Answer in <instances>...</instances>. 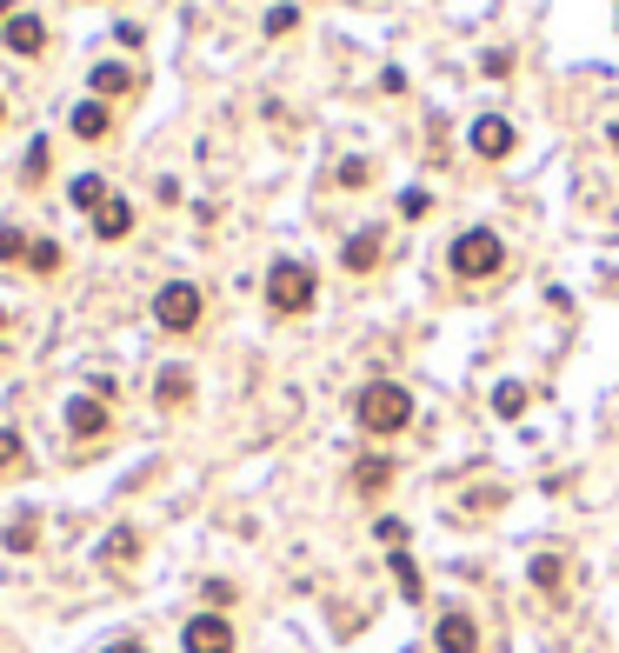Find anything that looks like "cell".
Returning <instances> with one entry per match:
<instances>
[{
  "label": "cell",
  "mask_w": 619,
  "mask_h": 653,
  "mask_svg": "<svg viewBox=\"0 0 619 653\" xmlns=\"http://www.w3.org/2000/svg\"><path fill=\"white\" fill-rule=\"evenodd\" d=\"M353 421H360L374 440L406 434V427H413V393H406L400 380H367L360 393H353Z\"/></svg>",
  "instance_id": "6da1fadb"
},
{
  "label": "cell",
  "mask_w": 619,
  "mask_h": 653,
  "mask_svg": "<svg viewBox=\"0 0 619 653\" xmlns=\"http://www.w3.org/2000/svg\"><path fill=\"white\" fill-rule=\"evenodd\" d=\"M313 294H320V274H313L307 261H274V267H267V307H274L280 320L307 313Z\"/></svg>",
  "instance_id": "7a4b0ae2"
},
{
  "label": "cell",
  "mask_w": 619,
  "mask_h": 653,
  "mask_svg": "<svg viewBox=\"0 0 619 653\" xmlns=\"http://www.w3.org/2000/svg\"><path fill=\"white\" fill-rule=\"evenodd\" d=\"M447 261H454V274H460V280H493V274L506 267V240H500L493 227H467V233L454 240V254H447Z\"/></svg>",
  "instance_id": "3957f363"
},
{
  "label": "cell",
  "mask_w": 619,
  "mask_h": 653,
  "mask_svg": "<svg viewBox=\"0 0 619 653\" xmlns=\"http://www.w3.org/2000/svg\"><path fill=\"white\" fill-rule=\"evenodd\" d=\"M200 313H207V294H200L194 280H167V287L153 294V320L167 326V334H194Z\"/></svg>",
  "instance_id": "277c9868"
},
{
  "label": "cell",
  "mask_w": 619,
  "mask_h": 653,
  "mask_svg": "<svg viewBox=\"0 0 619 653\" xmlns=\"http://www.w3.org/2000/svg\"><path fill=\"white\" fill-rule=\"evenodd\" d=\"M181 653H233L227 614H194V620L181 627Z\"/></svg>",
  "instance_id": "5b68a950"
},
{
  "label": "cell",
  "mask_w": 619,
  "mask_h": 653,
  "mask_svg": "<svg viewBox=\"0 0 619 653\" xmlns=\"http://www.w3.org/2000/svg\"><path fill=\"white\" fill-rule=\"evenodd\" d=\"M467 140H473V153H480V160H506L519 134H513V121H506V114H480Z\"/></svg>",
  "instance_id": "8992f818"
},
{
  "label": "cell",
  "mask_w": 619,
  "mask_h": 653,
  "mask_svg": "<svg viewBox=\"0 0 619 653\" xmlns=\"http://www.w3.org/2000/svg\"><path fill=\"white\" fill-rule=\"evenodd\" d=\"M380 254H387V233H380V227H360V233L340 248V267H346V274H374Z\"/></svg>",
  "instance_id": "52a82bcc"
},
{
  "label": "cell",
  "mask_w": 619,
  "mask_h": 653,
  "mask_svg": "<svg viewBox=\"0 0 619 653\" xmlns=\"http://www.w3.org/2000/svg\"><path fill=\"white\" fill-rule=\"evenodd\" d=\"M433 646L439 653H480V627H473V614H439V627H433Z\"/></svg>",
  "instance_id": "ba28073f"
},
{
  "label": "cell",
  "mask_w": 619,
  "mask_h": 653,
  "mask_svg": "<svg viewBox=\"0 0 619 653\" xmlns=\"http://www.w3.org/2000/svg\"><path fill=\"white\" fill-rule=\"evenodd\" d=\"M0 41H8V54L34 60V54H47V21L41 14H14L8 27H0Z\"/></svg>",
  "instance_id": "9c48e42d"
},
{
  "label": "cell",
  "mask_w": 619,
  "mask_h": 653,
  "mask_svg": "<svg viewBox=\"0 0 619 653\" xmlns=\"http://www.w3.org/2000/svg\"><path fill=\"white\" fill-rule=\"evenodd\" d=\"M67 434H73V440H101V434H107V400H101V393H94V400H87V393L67 400Z\"/></svg>",
  "instance_id": "30bf717a"
},
{
  "label": "cell",
  "mask_w": 619,
  "mask_h": 653,
  "mask_svg": "<svg viewBox=\"0 0 619 653\" xmlns=\"http://www.w3.org/2000/svg\"><path fill=\"white\" fill-rule=\"evenodd\" d=\"M87 88H94V101H121V94H134V88H140V80H134V67L101 60L94 73H87Z\"/></svg>",
  "instance_id": "8fae6325"
},
{
  "label": "cell",
  "mask_w": 619,
  "mask_h": 653,
  "mask_svg": "<svg viewBox=\"0 0 619 653\" xmlns=\"http://www.w3.org/2000/svg\"><path fill=\"white\" fill-rule=\"evenodd\" d=\"M127 227H134V201H127V194H107V201L94 207V233H101V240H127Z\"/></svg>",
  "instance_id": "7c38bea8"
},
{
  "label": "cell",
  "mask_w": 619,
  "mask_h": 653,
  "mask_svg": "<svg viewBox=\"0 0 619 653\" xmlns=\"http://www.w3.org/2000/svg\"><path fill=\"white\" fill-rule=\"evenodd\" d=\"M153 400L167 406V414H173V406H187V400H194V367H160V380H153Z\"/></svg>",
  "instance_id": "4fadbf2b"
},
{
  "label": "cell",
  "mask_w": 619,
  "mask_h": 653,
  "mask_svg": "<svg viewBox=\"0 0 619 653\" xmlns=\"http://www.w3.org/2000/svg\"><path fill=\"white\" fill-rule=\"evenodd\" d=\"M67 127H73L80 140H107V134H114V114H107V101H80Z\"/></svg>",
  "instance_id": "5bb4252c"
},
{
  "label": "cell",
  "mask_w": 619,
  "mask_h": 653,
  "mask_svg": "<svg viewBox=\"0 0 619 653\" xmlns=\"http://www.w3.org/2000/svg\"><path fill=\"white\" fill-rule=\"evenodd\" d=\"M353 486H360V494H387V486H393V460H387V454L353 460Z\"/></svg>",
  "instance_id": "9a60e30c"
},
{
  "label": "cell",
  "mask_w": 619,
  "mask_h": 653,
  "mask_svg": "<svg viewBox=\"0 0 619 653\" xmlns=\"http://www.w3.org/2000/svg\"><path fill=\"white\" fill-rule=\"evenodd\" d=\"M526 574H534L540 594H560V587H566V560H560V553H534V566H526Z\"/></svg>",
  "instance_id": "2e32d148"
},
{
  "label": "cell",
  "mask_w": 619,
  "mask_h": 653,
  "mask_svg": "<svg viewBox=\"0 0 619 653\" xmlns=\"http://www.w3.org/2000/svg\"><path fill=\"white\" fill-rule=\"evenodd\" d=\"M387 566H393V587H400L406 600H420V594H426V581H420V566H413V553H406V547H393V560H387Z\"/></svg>",
  "instance_id": "e0dca14e"
},
{
  "label": "cell",
  "mask_w": 619,
  "mask_h": 653,
  "mask_svg": "<svg viewBox=\"0 0 619 653\" xmlns=\"http://www.w3.org/2000/svg\"><path fill=\"white\" fill-rule=\"evenodd\" d=\"M107 194H114V187H107V181H101V174H80V181H73V187H67V201H73V207H80V214H94V207H101V201H107Z\"/></svg>",
  "instance_id": "ac0fdd59"
},
{
  "label": "cell",
  "mask_w": 619,
  "mask_h": 653,
  "mask_svg": "<svg viewBox=\"0 0 619 653\" xmlns=\"http://www.w3.org/2000/svg\"><path fill=\"white\" fill-rule=\"evenodd\" d=\"M134 553H140V534H134V527H114V534H107V547H101V560H107V566H127Z\"/></svg>",
  "instance_id": "d6986e66"
},
{
  "label": "cell",
  "mask_w": 619,
  "mask_h": 653,
  "mask_svg": "<svg viewBox=\"0 0 619 653\" xmlns=\"http://www.w3.org/2000/svg\"><path fill=\"white\" fill-rule=\"evenodd\" d=\"M493 414H500V421H519V414H526V387H519V380H500V387H493Z\"/></svg>",
  "instance_id": "ffe728a7"
},
{
  "label": "cell",
  "mask_w": 619,
  "mask_h": 653,
  "mask_svg": "<svg viewBox=\"0 0 619 653\" xmlns=\"http://www.w3.org/2000/svg\"><path fill=\"white\" fill-rule=\"evenodd\" d=\"M27 248H34V240L21 227H0V261H8V267H27Z\"/></svg>",
  "instance_id": "44dd1931"
},
{
  "label": "cell",
  "mask_w": 619,
  "mask_h": 653,
  "mask_svg": "<svg viewBox=\"0 0 619 653\" xmlns=\"http://www.w3.org/2000/svg\"><path fill=\"white\" fill-rule=\"evenodd\" d=\"M27 267H34V274H54V267H60V240H34V248H27Z\"/></svg>",
  "instance_id": "7402d4cb"
},
{
  "label": "cell",
  "mask_w": 619,
  "mask_h": 653,
  "mask_svg": "<svg viewBox=\"0 0 619 653\" xmlns=\"http://www.w3.org/2000/svg\"><path fill=\"white\" fill-rule=\"evenodd\" d=\"M294 27H300V8H274V14H267V34H274V41H287Z\"/></svg>",
  "instance_id": "603a6c76"
},
{
  "label": "cell",
  "mask_w": 619,
  "mask_h": 653,
  "mask_svg": "<svg viewBox=\"0 0 619 653\" xmlns=\"http://www.w3.org/2000/svg\"><path fill=\"white\" fill-rule=\"evenodd\" d=\"M34 540H41L34 520H14V527H8V547H14V553H34Z\"/></svg>",
  "instance_id": "cb8c5ba5"
},
{
  "label": "cell",
  "mask_w": 619,
  "mask_h": 653,
  "mask_svg": "<svg viewBox=\"0 0 619 653\" xmlns=\"http://www.w3.org/2000/svg\"><path fill=\"white\" fill-rule=\"evenodd\" d=\"M21 454H27V447H21V434H14V427H0V467H14Z\"/></svg>",
  "instance_id": "d4e9b609"
},
{
  "label": "cell",
  "mask_w": 619,
  "mask_h": 653,
  "mask_svg": "<svg viewBox=\"0 0 619 653\" xmlns=\"http://www.w3.org/2000/svg\"><path fill=\"white\" fill-rule=\"evenodd\" d=\"M41 174H47V140L27 147V181H41Z\"/></svg>",
  "instance_id": "484cf974"
},
{
  "label": "cell",
  "mask_w": 619,
  "mask_h": 653,
  "mask_svg": "<svg viewBox=\"0 0 619 653\" xmlns=\"http://www.w3.org/2000/svg\"><path fill=\"white\" fill-rule=\"evenodd\" d=\"M374 534H380V540H387V547H400V540H406V527H400V520H393V514H387V520H380V527H374Z\"/></svg>",
  "instance_id": "4316f807"
},
{
  "label": "cell",
  "mask_w": 619,
  "mask_h": 653,
  "mask_svg": "<svg viewBox=\"0 0 619 653\" xmlns=\"http://www.w3.org/2000/svg\"><path fill=\"white\" fill-rule=\"evenodd\" d=\"M107 653H147V646H140V640H114Z\"/></svg>",
  "instance_id": "83f0119b"
},
{
  "label": "cell",
  "mask_w": 619,
  "mask_h": 653,
  "mask_svg": "<svg viewBox=\"0 0 619 653\" xmlns=\"http://www.w3.org/2000/svg\"><path fill=\"white\" fill-rule=\"evenodd\" d=\"M8 21H14V8H8V0H0V27H8Z\"/></svg>",
  "instance_id": "f1b7e54d"
},
{
  "label": "cell",
  "mask_w": 619,
  "mask_h": 653,
  "mask_svg": "<svg viewBox=\"0 0 619 653\" xmlns=\"http://www.w3.org/2000/svg\"><path fill=\"white\" fill-rule=\"evenodd\" d=\"M612 147H619V121H612Z\"/></svg>",
  "instance_id": "f546056e"
},
{
  "label": "cell",
  "mask_w": 619,
  "mask_h": 653,
  "mask_svg": "<svg viewBox=\"0 0 619 653\" xmlns=\"http://www.w3.org/2000/svg\"><path fill=\"white\" fill-rule=\"evenodd\" d=\"M0 326H8V313H0Z\"/></svg>",
  "instance_id": "4dcf8cb0"
},
{
  "label": "cell",
  "mask_w": 619,
  "mask_h": 653,
  "mask_svg": "<svg viewBox=\"0 0 619 653\" xmlns=\"http://www.w3.org/2000/svg\"><path fill=\"white\" fill-rule=\"evenodd\" d=\"M0 114H8V101H0Z\"/></svg>",
  "instance_id": "1f68e13d"
}]
</instances>
